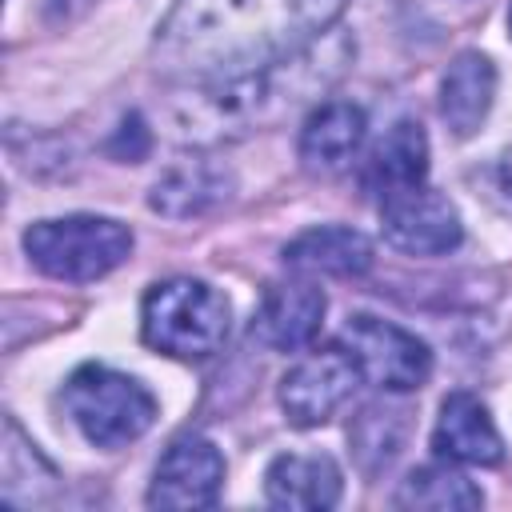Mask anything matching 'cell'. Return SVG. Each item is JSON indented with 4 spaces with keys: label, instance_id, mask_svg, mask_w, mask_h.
Returning <instances> with one entry per match:
<instances>
[{
    "label": "cell",
    "instance_id": "obj_11",
    "mask_svg": "<svg viewBox=\"0 0 512 512\" xmlns=\"http://www.w3.org/2000/svg\"><path fill=\"white\" fill-rule=\"evenodd\" d=\"M432 448L448 464H472V468H492L504 460V440L488 416V408L472 392H452L440 404L436 428H432Z\"/></svg>",
    "mask_w": 512,
    "mask_h": 512
},
{
    "label": "cell",
    "instance_id": "obj_13",
    "mask_svg": "<svg viewBox=\"0 0 512 512\" xmlns=\"http://www.w3.org/2000/svg\"><path fill=\"white\" fill-rule=\"evenodd\" d=\"M424 176H428V136L416 120H396L376 140V148L368 152V160L360 168V184L376 200L416 188V184H424Z\"/></svg>",
    "mask_w": 512,
    "mask_h": 512
},
{
    "label": "cell",
    "instance_id": "obj_16",
    "mask_svg": "<svg viewBox=\"0 0 512 512\" xmlns=\"http://www.w3.org/2000/svg\"><path fill=\"white\" fill-rule=\"evenodd\" d=\"M492 100H496V64L484 52H460L448 64L444 80H440V116H444V124L460 140H468L488 120Z\"/></svg>",
    "mask_w": 512,
    "mask_h": 512
},
{
    "label": "cell",
    "instance_id": "obj_1",
    "mask_svg": "<svg viewBox=\"0 0 512 512\" xmlns=\"http://www.w3.org/2000/svg\"><path fill=\"white\" fill-rule=\"evenodd\" d=\"M344 8L348 0H176L152 52L172 80H232L304 52Z\"/></svg>",
    "mask_w": 512,
    "mask_h": 512
},
{
    "label": "cell",
    "instance_id": "obj_8",
    "mask_svg": "<svg viewBox=\"0 0 512 512\" xmlns=\"http://www.w3.org/2000/svg\"><path fill=\"white\" fill-rule=\"evenodd\" d=\"M360 380L364 376H360V368L344 344L316 348L304 360H296L288 368V376L280 380V408H284L288 424L316 428L356 392Z\"/></svg>",
    "mask_w": 512,
    "mask_h": 512
},
{
    "label": "cell",
    "instance_id": "obj_15",
    "mask_svg": "<svg viewBox=\"0 0 512 512\" xmlns=\"http://www.w3.org/2000/svg\"><path fill=\"white\" fill-rule=\"evenodd\" d=\"M340 488H344V476H340L336 460L320 456V452L316 456H300V452L276 456L264 472V496L276 508L320 512L340 500Z\"/></svg>",
    "mask_w": 512,
    "mask_h": 512
},
{
    "label": "cell",
    "instance_id": "obj_7",
    "mask_svg": "<svg viewBox=\"0 0 512 512\" xmlns=\"http://www.w3.org/2000/svg\"><path fill=\"white\" fill-rule=\"evenodd\" d=\"M380 232L396 252H408V256H444L464 240L456 204L428 184L384 196L380 200Z\"/></svg>",
    "mask_w": 512,
    "mask_h": 512
},
{
    "label": "cell",
    "instance_id": "obj_2",
    "mask_svg": "<svg viewBox=\"0 0 512 512\" xmlns=\"http://www.w3.org/2000/svg\"><path fill=\"white\" fill-rule=\"evenodd\" d=\"M340 36L316 40L304 52L232 76V80H208V84H192L188 92V112H180V128L192 140H216L228 132H248L256 124H268L284 112H292L296 104H304L308 96H316L324 84L336 80V72L348 60V40L328 56V48Z\"/></svg>",
    "mask_w": 512,
    "mask_h": 512
},
{
    "label": "cell",
    "instance_id": "obj_19",
    "mask_svg": "<svg viewBox=\"0 0 512 512\" xmlns=\"http://www.w3.org/2000/svg\"><path fill=\"white\" fill-rule=\"evenodd\" d=\"M508 32H512V8H508Z\"/></svg>",
    "mask_w": 512,
    "mask_h": 512
},
{
    "label": "cell",
    "instance_id": "obj_10",
    "mask_svg": "<svg viewBox=\"0 0 512 512\" xmlns=\"http://www.w3.org/2000/svg\"><path fill=\"white\" fill-rule=\"evenodd\" d=\"M324 292L312 280L272 284L252 316V336L272 352H300L316 340L324 324Z\"/></svg>",
    "mask_w": 512,
    "mask_h": 512
},
{
    "label": "cell",
    "instance_id": "obj_17",
    "mask_svg": "<svg viewBox=\"0 0 512 512\" xmlns=\"http://www.w3.org/2000/svg\"><path fill=\"white\" fill-rule=\"evenodd\" d=\"M224 196H228V172L224 168H216L208 160H184L156 180L148 204L164 216H196Z\"/></svg>",
    "mask_w": 512,
    "mask_h": 512
},
{
    "label": "cell",
    "instance_id": "obj_9",
    "mask_svg": "<svg viewBox=\"0 0 512 512\" xmlns=\"http://www.w3.org/2000/svg\"><path fill=\"white\" fill-rule=\"evenodd\" d=\"M224 488V456L208 436H180L156 464L152 508H212Z\"/></svg>",
    "mask_w": 512,
    "mask_h": 512
},
{
    "label": "cell",
    "instance_id": "obj_18",
    "mask_svg": "<svg viewBox=\"0 0 512 512\" xmlns=\"http://www.w3.org/2000/svg\"><path fill=\"white\" fill-rule=\"evenodd\" d=\"M484 492L448 460L444 464H424L416 468L400 492H396V508H432V512H452V508H480Z\"/></svg>",
    "mask_w": 512,
    "mask_h": 512
},
{
    "label": "cell",
    "instance_id": "obj_3",
    "mask_svg": "<svg viewBox=\"0 0 512 512\" xmlns=\"http://www.w3.org/2000/svg\"><path fill=\"white\" fill-rule=\"evenodd\" d=\"M232 308L228 296L204 280L176 276L148 288L140 308L144 344L176 360H208L228 340Z\"/></svg>",
    "mask_w": 512,
    "mask_h": 512
},
{
    "label": "cell",
    "instance_id": "obj_12",
    "mask_svg": "<svg viewBox=\"0 0 512 512\" xmlns=\"http://www.w3.org/2000/svg\"><path fill=\"white\" fill-rule=\"evenodd\" d=\"M364 136H368L364 108H356L348 100L320 104L304 120V128H300V164H304V172H312V176H336V172H344L356 160Z\"/></svg>",
    "mask_w": 512,
    "mask_h": 512
},
{
    "label": "cell",
    "instance_id": "obj_6",
    "mask_svg": "<svg viewBox=\"0 0 512 512\" xmlns=\"http://www.w3.org/2000/svg\"><path fill=\"white\" fill-rule=\"evenodd\" d=\"M340 344L348 348V356L356 360L360 376L384 392H412L432 376V352L420 336H412L408 328L356 312L344 320Z\"/></svg>",
    "mask_w": 512,
    "mask_h": 512
},
{
    "label": "cell",
    "instance_id": "obj_14",
    "mask_svg": "<svg viewBox=\"0 0 512 512\" xmlns=\"http://www.w3.org/2000/svg\"><path fill=\"white\" fill-rule=\"evenodd\" d=\"M284 264L300 276H364L372 268V244L364 232L344 224H320L284 244Z\"/></svg>",
    "mask_w": 512,
    "mask_h": 512
},
{
    "label": "cell",
    "instance_id": "obj_4",
    "mask_svg": "<svg viewBox=\"0 0 512 512\" xmlns=\"http://www.w3.org/2000/svg\"><path fill=\"white\" fill-rule=\"evenodd\" d=\"M24 252L44 276L68 280V284H88L128 260L132 232H128V224H120L112 216L76 212V216L36 220L24 232Z\"/></svg>",
    "mask_w": 512,
    "mask_h": 512
},
{
    "label": "cell",
    "instance_id": "obj_5",
    "mask_svg": "<svg viewBox=\"0 0 512 512\" xmlns=\"http://www.w3.org/2000/svg\"><path fill=\"white\" fill-rule=\"evenodd\" d=\"M64 412L88 444L120 448L152 428L156 396L136 376H124L104 364H84L64 384Z\"/></svg>",
    "mask_w": 512,
    "mask_h": 512
}]
</instances>
